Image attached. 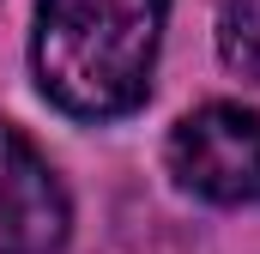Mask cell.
I'll list each match as a JSON object with an SVG mask.
<instances>
[{
    "label": "cell",
    "mask_w": 260,
    "mask_h": 254,
    "mask_svg": "<svg viewBox=\"0 0 260 254\" xmlns=\"http://www.w3.org/2000/svg\"><path fill=\"white\" fill-rule=\"evenodd\" d=\"M170 0H43L30 67L43 97L79 121L133 115L151 91Z\"/></svg>",
    "instance_id": "obj_1"
},
{
    "label": "cell",
    "mask_w": 260,
    "mask_h": 254,
    "mask_svg": "<svg viewBox=\"0 0 260 254\" xmlns=\"http://www.w3.org/2000/svg\"><path fill=\"white\" fill-rule=\"evenodd\" d=\"M176 188L212 206H260V115L242 103H206L170 127Z\"/></svg>",
    "instance_id": "obj_2"
},
{
    "label": "cell",
    "mask_w": 260,
    "mask_h": 254,
    "mask_svg": "<svg viewBox=\"0 0 260 254\" xmlns=\"http://www.w3.org/2000/svg\"><path fill=\"white\" fill-rule=\"evenodd\" d=\"M73 206L61 176L18 127L0 121V254H61Z\"/></svg>",
    "instance_id": "obj_3"
},
{
    "label": "cell",
    "mask_w": 260,
    "mask_h": 254,
    "mask_svg": "<svg viewBox=\"0 0 260 254\" xmlns=\"http://www.w3.org/2000/svg\"><path fill=\"white\" fill-rule=\"evenodd\" d=\"M218 55L230 73L260 85V0H224L218 12Z\"/></svg>",
    "instance_id": "obj_4"
}]
</instances>
